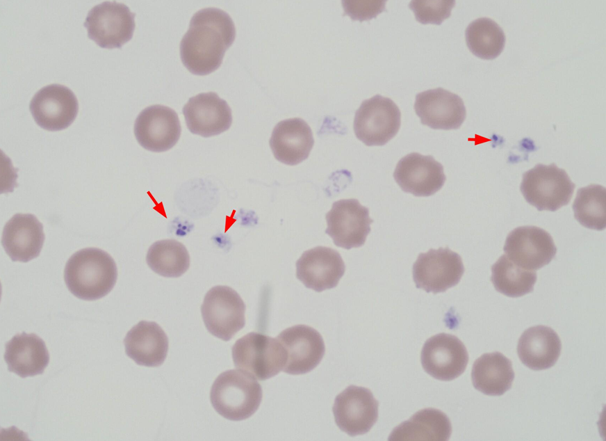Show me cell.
I'll return each mask as SVG.
<instances>
[{
    "label": "cell",
    "mask_w": 606,
    "mask_h": 441,
    "mask_svg": "<svg viewBox=\"0 0 606 441\" xmlns=\"http://www.w3.org/2000/svg\"><path fill=\"white\" fill-rule=\"evenodd\" d=\"M136 14L124 3L104 1L89 10L84 26L90 39L102 48H121L135 29Z\"/></svg>",
    "instance_id": "obj_7"
},
{
    "label": "cell",
    "mask_w": 606,
    "mask_h": 441,
    "mask_svg": "<svg viewBox=\"0 0 606 441\" xmlns=\"http://www.w3.org/2000/svg\"><path fill=\"white\" fill-rule=\"evenodd\" d=\"M466 42L469 50L484 60L497 58L505 44V35L493 19L481 17L473 21L466 29Z\"/></svg>",
    "instance_id": "obj_30"
},
{
    "label": "cell",
    "mask_w": 606,
    "mask_h": 441,
    "mask_svg": "<svg viewBox=\"0 0 606 441\" xmlns=\"http://www.w3.org/2000/svg\"><path fill=\"white\" fill-rule=\"evenodd\" d=\"M29 109L40 127L48 131H60L74 122L79 111V103L68 87L53 83L42 87L34 95Z\"/></svg>",
    "instance_id": "obj_12"
},
{
    "label": "cell",
    "mask_w": 606,
    "mask_h": 441,
    "mask_svg": "<svg viewBox=\"0 0 606 441\" xmlns=\"http://www.w3.org/2000/svg\"><path fill=\"white\" fill-rule=\"evenodd\" d=\"M183 114L189 131L203 137L218 135L229 129L232 123L229 106L214 92L190 97L183 108Z\"/></svg>",
    "instance_id": "obj_19"
},
{
    "label": "cell",
    "mask_w": 606,
    "mask_h": 441,
    "mask_svg": "<svg viewBox=\"0 0 606 441\" xmlns=\"http://www.w3.org/2000/svg\"><path fill=\"white\" fill-rule=\"evenodd\" d=\"M491 280L496 291L516 298L533 291L537 273L517 266L502 255L491 266Z\"/></svg>",
    "instance_id": "obj_29"
},
{
    "label": "cell",
    "mask_w": 606,
    "mask_h": 441,
    "mask_svg": "<svg viewBox=\"0 0 606 441\" xmlns=\"http://www.w3.org/2000/svg\"><path fill=\"white\" fill-rule=\"evenodd\" d=\"M277 339L287 353L283 371L304 374L313 370L322 360L325 346L321 335L306 325H296L284 330Z\"/></svg>",
    "instance_id": "obj_17"
},
{
    "label": "cell",
    "mask_w": 606,
    "mask_h": 441,
    "mask_svg": "<svg viewBox=\"0 0 606 441\" xmlns=\"http://www.w3.org/2000/svg\"><path fill=\"white\" fill-rule=\"evenodd\" d=\"M452 433L448 417L435 408H425L416 412L408 420L396 426L391 433L390 441H447Z\"/></svg>",
    "instance_id": "obj_26"
},
{
    "label": "cell",
    "mask_w": 606,
    "mask_h": 441,
    "mask_svg": "<svg viewBox=\"0 0 606 441\" xmlns=\"http://www.w3.org/2000/svg\"><path fill=\"white\" fill-rule=\"evenodd\" d=\"M232 358L236 368L264 380L284 369L287 353L277 338L252 332L235 342Z\"/></svg>",
    "instance_id": "obj_5"
},
{
    "label": "cell",
    "mask_w": 606,
    "mask_h": 441,
    "mask_svg": "<svg viewBox=\"0 0 606 441\" xmlns=\"http://www.w3.org/2000/svg\"><path fill=\"white\" fill-rule=\"evenodd\" d=\"M146 261L156 273L178 278L188 269L190 256L184 245L174 239L156 241L149 248Z\"/></svg>",
    "instance_id": "obj_28"
},
{
    "label": "cell",
    "mask_w": 606,
    "mask_h": 441,
    "mask_svg": "<svg viewBox=\"0 0 606 441\" xmlns=\"http://www.w3.org/2000/svg\"><path fill=\"white\" fill-rule=\"evenodd\" d=\"M503 250L511 261L527 270H538L548 264L557 252L551 235L532 225L518 227L511 231Z\"/></svg>",
    "instance_id": "obj_13"
},
{
    "label": "cell",
    "mask_w": 606,
    "mask_h": 441,
    "mask_svg": "<svg viewBox=\"0 0 606 441\" xmlns=\"http://www.w3.org/2000/svg\"><path fill=\"white\" fill-rule=\"evenodd\" d=\"M236 37L234 23L225 11L207 8L191 18L179 47L184 66L196 75H206L222 64Z\"/></svg>",
    "instance_id": "obj_1"
},
{
    "label": "cell",
    "mask_w": 606,
    "mask_h": 441,
    "mask_svg": "<svg viewBox=\"0 0 606 441\" xmlns=\"http://www.w3.org/2000/svg\"><path fill=\"white\" fill-rule=\"evenodd\" d=\"M416 287L426 292H444L457 285L464 273L461 257L448 247L420 253L413 265Z\"/></svg>",
    "instance_id": "obj_9"
},
{
    "label": "cell",
    "mask_w": 606,
    "mask_h": 441,
    "mask_svg": "<svg viewBox=\"0 0 606 441\" xmlns=\"http://www.w3.org/2000/svg\"><path fill=\"white\" fill-rule=\"evenodd\" d=\"M245 304L240 295L228 286L212 287L201 307L208 331L224 341L230 340L245 324Z\"/></svg>",
    "instance_id": "obj_8"
},
{
    "label": "cell",
    "mask_w": 606,
    "mask_h": 441,
    "mask_svg": "<svg viewBox=\"0 0 606 441\" xmlns=\"http://www.w3.org/2000/svg\"><path fill=\"white\" fill-rule=\"evenodd\" d=\"M386 1H342L344 9L343 15H348L352 20L360 22L370 20L376 17L385 10Z\"/></svg>",
    "instance_id": "obj_33"
},
{
    "label": "cell",
    "mask_w": 606,
    "mask_h": 441,
    "mask_svg": "<svg viewBox=\"0 0 606 441\" xmlns=\"http://www.w3.org/2000/svg\"><path fill=\"white\" fill-rule=\"evenodd\" d=\"M575 186L564 169L555 163H538L523 174L520 189L525 200L539 211H555L569 203Z\"/></svg>",
    "instance_id": "obj_4"
},
{
    "label": "cell",
    "mask_w": 606,
    "mask_h": 441,
    "mask_svg": "<svg viewBox=\"0 0 606 441\" xmlns=\"http://www.w3.org/2000/svg\"><path fill=\"white\" fill-rule=\"evenodd\" d=\"M572 208L575 218L584 227L596 230L605 229V187L590 184L579 189Z\"/></svg>",
    "instance_id": "obj_31"
},
{
    "label": "cell",
    "mask_w": 606,
    "mask_h": 441,
    "mask_svg": "<svg viewBox=\"0 0 606 441\" xmlns=\"http://www.w3.org/2000/svg\"><path fill=\"white\" fill-rule=\"evenodd\" d=\"M43 225L31 214H16L4 225L1 245L13 262H27L40 253Z\"/></svg>",
    "instance_id": "obj_21"
},
{
    "label": "cell",
    "mask_w": 606,
    "mask_h": 441,
    "mask_svg": "<svg viewBox=\"0 0 606 441\" xmlns=\"http://www.w3.org/2000/svg\"><path fill=\"white\" fill-rule=\"evenodd\" d=\"M181 125L177 113L171 108L156 104L143 109L134 123V134L145 149L165 152L179 139Z\"/></svg>",
    "instance_id": "obj_15"
},
{
    "label": "cell",
    "mask_w": 606,
    "mask_h": 441,
    "mask_svg": "<svg viewBox=\"0 0 606 441\" xmlns=\"http://www.w3.org/2000/svg\"><path fill=\"white\" fill-rule=\"evenodd\" d=\"M562 350L557 332L546 326L525 330L518 339L517 353L521 361L533 370L550 368L557 361Z\"/></svg>",
    "instance_id": "obj_25"
},
{
    "label": "cell",
    "mask_w": 606,
    "mask_h": 441,
    "mask_svg": "<svg viewBox=\"0 0 606 441\" xmlns=\"http://www.w3.org/2000/svg\"><path fill=\"white\" fill-rule=\"evenodd\" d=\"M345 271L339 252L325 246L306 250L296 262L297 279L317 292L336 287Z\"/></svg>",
    "instance_id": "obj_20"
},
{
    "label": "cell",
    "mask_w": 606,
    "mask_h": 441,
    "mask_svg": "<svg viewBox=\"0 0 606 441\" xmlns=\"http://www.w3.org/2000/svg\"><path fill=\"white\" fill-rule=\"evenodd\" d=\"M8 369L22 378L42 374L49 362L44 342L34 333L17 334L5 345Z\"/></svg>",
    "instance_id": "obj_24"
},
{
    "label": "cell",
    "mask_w": 606,
    "mask_h": 441,
    "mask_svg": "<svg viewBox=\"0 0 606 441\" xmlns=\"http://www.w3.org/2000/svg\"><path fill=\"white\" fill-rule=\"evenodd\" d=\"M261 385L250 374L241 370H227L215 380L211 390V402L215 411L231 421L251 417L262 400Z\"/></svg>",
    "instance_id": "obj_3"
},
{
    "label": "cell",
    "mask_w": 606,
    "mask_h": 441,
    "mask_svg": "<svg viewBox=\"0 0 606 441\" xmlns=\"http://www.w3.org/2000/svg\"><path fill=\"white\" fill-rule=\"evenodd\" d=\"M124 344L126 355L138 365L158 367L165 361L168 338L154 321H141L126 334Z\"/></svg>",
    "instance_id": "obj_23"
},
{
    "label": "cell",
    "mask_w": 606,
    "mask_h": 441,
    "mask_svg": "<svg viewBox=\"0 0 606 441\" xmlns=\"http://www.w3.org/2000/svg\"><path fill=\"white\" fill-rule=\"evenodd\" d=\"M454 0H414L409 4L417 22L423 24L440 25L451 15Z\"/></svg>",
    "instance_id": "obj_32"
},
{
    "label": "cell",
    "mask_w": 606,
    "mask_h": 441,
    "mask_svg": "<svg viewBox=\"0 0 606 441\" xmlns=\"http://www.w3.org/2000/svg\"><path fill=\"white\" fill-rule=\"evenodd\" d=\"M420 360L424 370L440 380H452L461 375L468 362L463 342L456 336L439 333L424 344Z\"/></svg>",
    "instance_id": "obj_14"
},
{
    "label": "cell",
    "mask_w": 606,
    "mask_h": 441,
    "mask_svg": "<svg viewBox=\"0 0 606 441\" xmlns=\"http://www.w3.org/2000/svg\"><path fill=\"white\" fill-rule=\"evenodd\" d=\"M401 113L388 97L376 95L362 102L355 113L353 128L357 138L368 146H382L398 132Z\"/></svg>",
    "instance_id": "obj_6"
},
{
    "label": "cell",
    "mask_w": 606,
    "mask_h": 441,
    "mask_svg": "<svg viewBox=\"0 0 606 441\" xmlns=\"http://www.w3.org/2000/svg\"><path fill=\"white\" fill-rule=\"evenodd\" d=\"M326 220L325 233L336 246L347 250L365 243L373 222L369 216L368 209L354 198L334 202L326 214Z\"/></svg>",
    "instance_id": "obj_10"
},
{
    "label": "cell",
    "mask_w": 606,
    "mask_h": 441,
    "mask_svg": "<svg viewBox=\"0 0 606 441\" xmlns=\"http://www.w3.org/2000/svg\"><path fill=\"white\" fill-rule=\"evenodd\" d=\"M414 109L421 123L434 129H457L466 116L462 99L442 88L418 93Z\"/></svg>",
    "instance_id": "obj_18"
},
{
    "label": "cell",
    "mask_w": 606,
    "mask_h": 441,
    "mask_svg": "<svg viewBox=\"0 0 606 441\" xmlns=\"http://www.w3.org/2000/svg\"><path fill=\"white\" fill-rule=\"evenodd\" d=\"M269 143L277 161L295 166L307 159L314 139L309 125L302 118H294L275 125Z\"/></svg>",
    "instance_id": "obj_22"
},
{
    "label": "cell",
    "mask_w": 606,
    "mask_h": 441,
    "mask_svg": "<svg viewBox=\"0 0 606 441\" xmlns=\"http://www.w3.org/2000/svg\"><path fill=\"white\" fill-rule=\"evenodd\" d=\"M378 407L370 390L350 385L336 396L332 410L338 428L355 436L371 429L378 419Z\"/></svg>",
    "instance_id": "obj_11"
},
{
    "label": "cell",
    "mask_w": 606,
    "mask_h": 441,
    "mask_svg": "<svg viewBox=\"0 0 606 441\" xmlns=\"http://www.w3.org/2000/svg\"><path fill=\"white\" fill-rule=\"evenodd\" d=\"M474 387L489 396H500L509 390L514 379L509 359L500 352L484 353L473 363L471 372Z\"/></svg>",
    "instance_id": "obj_27"
},
{
    "label": "cell",
    "mask_w": 606,
    "mask_h": 441,
    "mask_svg": "<svg viewBox=\"0 0 606 441\" xmlns=\"http://www.w3.org/2000/svg\"><path fill=\"white\" fill-rule=\"evenodd\" d=\"M117 278L114 259L97 248H86L74 253L64 271V280L69 291L85 300H95L107 295Z\"/></svg>",
    "instance_id": "obj_2"
},
{
    "label": "cell",
    "mask_w": 606,
    "mask_h": 441,
    "mask_svg": "<svg viewBox=\"0 0 606 441\" xmlns=\"http://www.w3.org/2000/svg\"><path fill=\"white\" fill-rule=\"evenodd\" d=\"M393 177L401 189L418 197L430 196L443 186V166L431 155L412 152L397 163Z\"/></svg>",
    "instance_id": "obj_16"
}]
</instances>
